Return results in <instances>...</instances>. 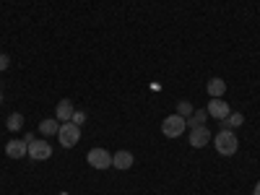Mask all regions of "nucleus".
Masks as SVG:
<instances>
[{"mask_svg": "<svg viewBox=\"0 0 260 195\" xmlns=\"http://www.w3.org/2000/svg\"><path fill=\"white\" fill-rule=\"evenodd\" d=\"M213 146L221 156H234L237 148H240V138L234 136V130H219L213 136Z\"/></svg>", "mask_w": 260, "mask_h": 195, "instance_id": "obj_1", "label": "nucleus"}, {"mask_svg": "<svg viewBox=\"0 0 260 195\" xmlns=\"http://www.w3.org/2000/svg\"><path fill=\"white\" fill-rule=\"evenodd\" d=\"M57 141H60L62 148H73V146H78V141H81V127L73 125V122H62L60 130H57Z\"/></svg>", "mask_w": 260, "mask_h": 195, "instance_id": "obj_2", "label": "nucleus"}, {"mask_svg": "<svg viewBox=\"0 0 260 195\" xmlns=\"http://www.w3.org/2000/svg\"><path fill=\"white\" fill-rule=\"evenodd\" d=\"M185 127H187V120L180 117V115H169V117L161 120V133L167 138H180L185 133Z\"/></svg>", "mask_w": 260, "mask_h": 195, "instance_id": "obj_3", "label": "nucleus"}, {"mask_svg": "<svg viewBox=\"0 0 260 195\" xmlns=\"http://www.w3.org/2000/svg\"><path fill=\"white\" fill-rule=\"evenodd\" d=\"M86 161H89V167H94V169H110L112 167V154L107 148H91L89 154H86Z\"/></svg>", "mask_w": 260, "mask_h": 195, "instance_id": "obj_4", "label": "nucleus"}, {"mask_svg": "<svg viewBox=\"0 0 260 195\" xmlns=\"http://www.w3.org/2000/svg\"><path fill=\"white\" fill-rule=\"evenodd\" d=\"M52 156V146L47 143V141H31L29 143V159L31 161H47Z\"/></svg>", "mask_w": 260, "mask_h": 195, "instance_id": "obj_5", "label": "nucleus"}, {"mask_svg": "<svg viewBox=\"0 0 260 195\" xmlns=\"http://www.w3.org/2000/svg\"><path fill=\"white\" fill-rule=\"evenodd\" d=\"M206 112H208V117H213V120H226L229 117V104H226V99H211L208 102V107H206Z\"/></svg>", "mask_w": 260, "mask_h": 195, "instance_id": "obj_6", "label": "nucleus"}, {"mask_svg": "<svg viewBox=\"0 0 260 195\" xmlns=\"http://www.w3.org/2000/svg\"><path fill=\"white\" fill-rule=\"evenodd\" d=\"M208 141H211V130L206 125L190 127V146L192 148H203V146H208Z\"/></svg>", "mask_w": 260, "mask_h": 195, "instance_id": "obj_7", "label": "nucleus"}, {"mask_svg": "<svg viewBox=\"0 0 260 195\" xmlns=\"http://www.w3.org/2000/svg\"><path fill=\"white\" fill-rule=\"evenodd\" d=\"M6 154L11 159H24V156H29V143L26 141H8L6 143Z\"/></svg>", "mask_w": 260, "mask_h": 195, "instance_id": "obj_8", "label": "nucleus"}, {"mask_svg": "<svg viewBox=\"0 0 260 195\" xmlns=\"http://www.w3.org/2000/svg\"><path fill=\"white\" fill-rule=\"evenodd\" d=\"M73 102L71 99H60L57 102V107H55V120H60V122H71V117H73Z\"/></svg>", "mask_w": 260, "mask_h": 195, "instance_id": "obj_9", "label": "nucleus"}, {"mask_svg": "<svg viewBox=\"0 0 260 195\" xmlns=\"http://www.w3.org/2000/svg\"><path fill=\"white\" fill-rule=\"evenodd\" d=\"M206 91H208V96H211V99L224 96V94H226V81H224V78H208Z\"/></svg>", "mask_w": 260, "mask_h": 195, "instance_id": "obj_10", "label": "nucleus"}, {"mask_svg": "<svg viewBox=\"0 0 260 195\" xmlns=\"http://www.w3.org/2000/svg\"><path fill=\"white\" fill-rule=\"evenodd\" d=\"M133 154H130V151H117V154H112V167L115 169H130V167H133Z\"/></svg>", "mask_w": 260, "mask_h": 195, "instance_id": "obj_11", "label": "nucleus"}, {"mask_svg": "<svg viewBox=\"0 0 260 195\" xmlns=\"http://www.w3.org/2000/svg\"><path fill=\"white\" fill-rule=\"evenodd\" d=\"M60 125H62L60 120H42V122H39V133L47 136V138H50V136H57Z\"/></svg>", "mask_w": 260, "mask_h": 195, "instance_id": "obj_12", "label": "nucleus"}, {"mask_svg": "<svg viewBox=\"0 0 260 195\" xmlns=\"http://www.w3.org/2000/svg\"><path fill=\"white\" fill-rule=\"evenodd\" d=\"M245 122V115L242 112H229L226 120H221V130H232V127H240Z\"/></svg>", "mask_w": 260, "mask_h": 195, "instance_id": "obj_13", "label": "nucleus"}, {"mask_svg": "<svg viewBox=\"0 0 260 195\" xmlns=\"http://www.w3.org/2000/svg\"><path fill=\"white\" fill-rule=\"evenodd\" d=\"M206 120H208V112L206 110H195L187 122H190V127H198V125H206Z\"/></svg>", "mask_w": 260, "mask_h": 195, "instance_id": "obj_14", "label": "nucleus"}, {"mask_svg": "<svg viewBox=\"0 0 260 195\" xmlns=\"http://www.w3.org/2000/svg\"><path fill=\"white\" fill-rule=\"evenodd\" d=\"M6 127L11 130V133H16V130H21V127H24V117H21L18 112H13V115L8 117V122H6Z\"/></svg>", "mask_w": 260, "mask_h": 195, "instance_id": "obj_15", "label": "nucleus"}, {"mask_svg": "<svg viewBox=\"0 0 260 195\" xmlns=\"http://www.w3.org/2000/svg\"><path fill=\"white\" fill-rule=\"evenodd\" d=\"M177 115H180V117H185V120H190V117H192V104L182 99V102L177 104Z\"/></svg>", "mask_w": 260, "mask_h": 195, "instance_id": "obj_16", "label": "nucleus"}, {"mask_svg": "<svg viewBox=\"0 0 260 195\" xmlns=\"http://www.w3.org/2000/svg\"><path fill=\"white\" fill-rule=\"evenodd\" d=\"M71 122H73V125H78V127H81V125H83V122H86V115H83V112H81V110H76V112H73V117H71Z\"/></svg>", "mask_w": 260, "mask_h": 195, "instance_id": "obj_17", "label": "nucleus"}, {"mask_svg": "<svg viewBox=\"0 0 260 195\" xmlns=\"http://www.w3.org/2000/svg\"><path fill=\"white\" fill-rule=\"evenodd\" d=\"M8 65H11V57L8 55H0V71H6Z\"/></svg>", "mask_w": 260, "mask_h": 195, "instance_id": "obj_18", "label": "nucleus"}, {"mask_svg": "<svg viewBox=\"0 0 260 195\" xmlns=\"http://www.w3.org/2000/svg\"><path fill=\"white\" fill-rule=\"evenodd\" d=\"M252 195H260V180L255 182V190H252Z\"/></svg>", "mask_w": 260, "mask_h": 195, "instance_id": "obj_19", "label": "nucleus"}, {"mask_svg": "<svg viewBox=\"0 0 260 195\" xmlns=\"http://www.w3.org/2000/svg\"><path fill=\"white\" fill-rule=\"evenodd\" d=\"M0 102H3V94H0Z\"/></svg>", "mask_w": 260, "mask_h": 195, "instance_id": "obj_20", "label": "nucleus"}]
</instances>
